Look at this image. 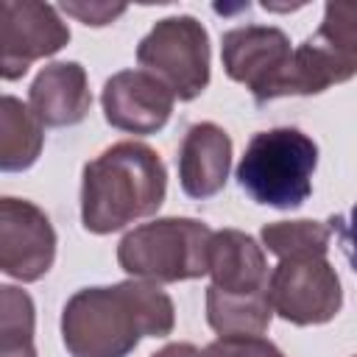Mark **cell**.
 <instances>
[{
    "instance_id": "1",
    "label": "cell",
    "mask_w": 357,
    "mask_h": 357,
    "mask_svg": "<svg viewBox=\"0 0 357 357\" xmlns=\"http://www.w3.org/2000/svg\"><path fill=\"white\" fill-rule=\"evenodd\" d=\"M173 326V298L145 279L84 287L61 310V340L73 357H128L139 337H165Z\"/></svg>"
},
{
    "instance_id": "2",
    "label": "cell",
    "mask_w": 357,
    "mask_h": 357,
    "mask_svg": "<svg viewBox=\"0 0 357 357\" xmlns=\"http://www.w3.org/2000/svg\"><path fill=\"white\" fill-rule=\"evenodd\" d=\"M165 192L167 170L162 156L145 142H114L84 165L81 223L92 234L120 231L159 212Z\"/></svg>"
},
{
    "instance_id": "3",
    "label": "cell",
    "mask_w": 357,
    "mask_h": 357,
    "mask_svg": "<svg viewBox=\"0 0 357 357\" xmlns=\"http://www.w3.org/2000/svg\"><path fill=\"white\" fill-rule=\"evenodd\" d=\"M318 145L293 126L259 131L237 165L240 187L265 206L298 209L312 192Z\"/></svg>"
},
{
    "instance_id": "4",
    "label": "cell",
    "mask_w": 357,
    "mask_h": 357,
    "mask_svg": "<svg viewBox=\"0 0 357 357\" xmlns=\"http://www.w3.org/2000/svg\"><path fill=\"white\" fill-rule=\"evenodd\" d=\"M212 229L195 218H156L131 229L117 245L120 268L153 284H173L209 273Z\"/></svg>"
},
{
    "instance_id": "5",
    "label": "cell",
    "mask_w": 357,
    "mask_h": 357,
    "mask_svg": "<svg viewBox=\"0 0 357 357\" xmlns=\"http://www.w3.org/2000/svg\"><path fill=\"white\" fill-rule=\"evenodd\" d=\"M137 61L173 98L192 100L209 84V33L190 14L165 17L137 45Z\"/></svg>"
},
{
    "instance_id": "6",
    "label": "cell",
    "mask_w": 357,
    "mask_h": 357,
    "mask_svg": "<svg viewBox=\"0 0 357 357\" xmlns=\"http://www.w3.org/2000/svg\"><path fill=\"white\" fill-rule=\"evenodd\" d=\"M268 298L279 318L296 326L332 321L343 307V290L326 254L284 257L271 271Z\"/></svg>"
},
{
    "instance_id": "7",
    "label": "cell",
    "mask_w": 357,
    "mask_h": 357,
    "mask_svg": "<svg viewBox=\"0 0 357 357\" xmlns=\"http://www.w3.org/2000/svg\"><path fill=\"white\" fill-rule=\"evenodd\" d=\"M223 70L243 84L257 103L276 100L279 81L293 59L290 36L276 25H240L223 33Z\"/></svg>"
},
{
    "instance_id": "8",
    "label": "cell",
    "mask_w": 357,
    "mask_h": 357,
    "mask_svg": "<svg viewBox=\"0 0 357 357\" xmlns=\"http://www.w3.org/2000/svg\"><path fill=\"white\" fill-rule=\"evenodd\" d=\"M70 42V28L59 11L36 0L0 3V75L17 81L36 59L59 53Z\"/></svg>"
},
{
    "instance_id": "9",
    "label": "cell",
    "mask_w": 357,
    "mask_h": 357,
    "mask_svg": "<svg viewBox=\"0 0 357 357\" xmlns=\"http://www.w3.org/2000/svg\"><path fill=\"white\" fill-rule=\"evenodd\" d=\"M56 259L50 218L25 198H0V271L20 282L42 279Z\"/></svg>"
},
{
    "instance_id": "10",
    "label": "cell",
    "mask_w": 357,
    "mask_h": 357,
    "mask_svg": "<svg viewBox=\"0 0 357 357\" xmlns=\"http://www.w3.org/2000/svg\"><path fill=\"white\" fill-rule=\"evenodd\" d=\"M173 100V92L145 70H120L100 92L106 123L128 134H156L165 128Z\"/></svg>"
},
{
    "instance_id": "11",
    "label": "cell",
    "mask_w": 357,
    "mask_h": 357,
    "mask_svg": "<svg viewBox=\"0 0 357 357\" xmlns=\"http://www.w3.org/2000/svg\"><path fill=\"white\" fill-rule=\"evenodd\" d=\"M28 106L42 126L50 128L81 123L92 106L86 70L78 61H53L42 67L28 89Z\"/></svg>"
},
{
    "instance_id": "12",
    "label": "cell",
    "mask_w": 357,
    "mask_h": 357,
    "mask_svg": "<svg viewBox=\"0 0 357 357\" xmlns=\"http://www.w3.org/2000/svg\"><path fill=\"white\" fill-rule=\"evenodd\" d=\"M231 167V139L215 123L187 128L178 148V181L190 198H209L223 190Z\"/></svg>"
},
{
    "instance_id": "13",
    "label": "cell",
    "mask_w": 357,
    "mask_h": 357,
    "mask_svg": "<svg viewBox=\"0 0 357 357\" xmlns=\"http://www.w3.org/2000/svg\"><path fill=\"white\" fill-rule=\"evenodd\" d=\"M209 276L218 290L245 293V296L268 293V282H271L262 245L240 229H220L212 234Z\"/></svg>"
},
{
    "instance_id": "14",
    "label": "cell",
    "mask_w": 357,
    "mask_h": 357,
    "mask_svg": "<svg viewBox=\"0 0 357 357\" xmlns=\"http://www.w3.org/2000/svg\"><path fill=\"white\" fill-rule=\"evenodd\" d=\"M45 145L42 120L14 95H3L0 100V167L6 173L28 170Z\"/></svg>"
},
{
    "instance_id": "15",
    "label": "cell",
    "mask_w": 357,
    "mask_h": 357,
    "mask_svg": "<svg viewBox=\"0 0 357 357\" xmlns=\"http://www.w3.org/2000/svg\"><path fill=\"white\" fill-rule=\"evenodd\" d=\"M271 318H273V307L268 293L245 296V293H223L215 284L206 287V321L220 337L262 335L268 332Z\"/></svg>"
},
{
    "instance_id": "16",
    "label": "cell",
    "mask_w": 357,
    "mask_h": 357,
    "mask_svg": "<svg viewBox=\"0 0 357 357\" xmlns=\"http://www.w3.org/2000/svg\"><path fill=\"white\" fill-rule=\"evenodd\" d=\"M36 310L25 290L0 287V357H36L33 349Z\"/></svg>"
},
{
    "instance_id": "17",
    "label": "cell",
    "mask_w": 357,
    "mask_h": 357,
    "mask_svg": "<svg viewBox=\"0 0 357 357\" xmlns=\"http://www.w3.org/2000/svg\"><path fill=\"white\" fill-rule=\"evenodd\" d=\"M259 240L279 259L304 257V254H326L329 240H332V226L321 220H276V223L262 226Z\"/></svg>"
},
{
    "instance_id": "18",
    "label": "cell",
    "mask_w": 357,
    "mask_h": 357,
    "mask_svg": "<svg viewBox=\"0 0 357 357\" xmlns=\"http://www.w3.org/2000/svg\"><path fill=\"white\" fill-rule=\"evenodd\" d=\"M315 36L329 45L335 53L357 64V3L329 0L324 6V20Z\"/></svg>"
},
{
    "instance_id": "19",
    "label": "cell",
    "mask_w": 357,
    "mask_h": 357,
    "mask_svg": "<svg viewBox=\"0 0 357 357\" xmlns=\"http://www.w3.org/2000/svg\"><path fill=\"white\" fill-rule=\"evenodd\" d=\"M204 357H284L262 335H226L204 349Z\"/></svg>"
},
{
    "instance_id": "20",
    "label": "cell",
    "mask_w": 357,
    "mask_h": 357,
    "mask_svg": "<svg viewBox=\"0 0 357 357\" xmlns=\"http://www.w3.org/2000/svg\"><path fill=\"white\" fill-rule=\"evenodd\" d=\"M61 11L81 20L84 25L100 28V25H109L112 20H117L126 11V6L123 3H117V6H112V3H64Z\"/></svg>"
},
{
    "instance_id": "21",
    "label": "cell",
    "mask_w": 357,
    "mask_h": 357,
    "mask_svg": "<svg viewBox=\"0 0 357 357\" xmlns=\"http://www.w3.org/2000/svg\"><path fill=\"white\" fill-rule=\"evenodd\" d=\"M329 226L337 229V234H340V245H343V251H346L351 268L357 271V204L351 206L349 218H332Z\"/></svg>"
},
{
    "instance_id": "22",
    "label": "cell",
    "mask_w": 357,
    "mask_h": 357,
    "mask_svg": "<svg viewBox=\"0 0 357 357\" xmlns=\"http://www.w3.org/2000/svg\"><path fill=\"white\" fill-rule=\"evenodd\" d=\"M151 357H204V351H198L192 343H167Z\"/></svg>"
}]
</instances>
